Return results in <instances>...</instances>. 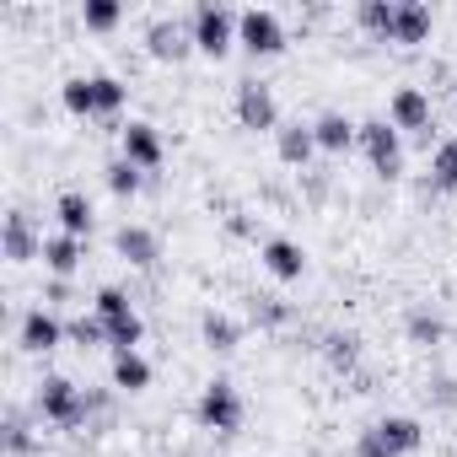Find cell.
Segmentation results:
<instances>
[{
    "mask_svg": "<svg viewBox=\"0 0 457 457\" xmlns=\"http://www.w3.org/2000/svg\"><path fill=\"white\" fill-rule=\"evenodd\" d=\"M243 393L226 382V377H215L204 393H199V403H194V420H199V430H215V436H232V430H243Z\"/></svg>",
    "mask_w": 457,
    "mask_h": 457,
    "instance_id": "1",
    "label": "cell"
},
{
    "mask_svg": "<svg viewBox=\"0 0 457 457\" xmlns=\"http://www.w3.org/2000/svg\"><path fill=\"white\" fill-rule=\"evenodd\" d=\"M92 307H97V318H103V328H108V345H113V350H135V345H140L145 323H140V312L129 307V296H124L119 286H103V291L92 296Z\"/></svg>",
    "mask_w": 457,
    "mask_h": 457,
    "instance_id": "2",
    "label": "cell"
},
{
    "mask_svg": "<svg viewBox=\"0 0 457 457\" xmlns=\"http://www.w3.org/2000/svg\"><path fill=\"white\" fill-rule=\"evenodd\" d=\"M38 414L49 420V425H87V414H92V398L71 382V377H44L38 382Z\"/></svg>",
    "mask_w": 457,
    "mask_h": 457,
    "instance_id": "3",
    "label": "cell"
},
{
    "mask_svg": "<svg viewBox=\"0 0 457 457\" xmlns=\"http://www.w3.org/2000/svg\"><path fill=\"white\" fill-rule=\"evenodd\" d=\"M188 33H194V49L199 54L220 60L226 49L237 44V12H226V6H215V0H204V6H194V17H188Z\"/></svg>",
    "mask_w": 457,
    "mask_h": 457,
    "instance_id": "4",
    "label": "cell"
},
{
    "mask_svg": "<svg viewBox=\"0 0 457 457\" xmlns=\"http://www.w3.org/2000/svg\"><path fill=\"white\" fill-rule=\"evenodd\" d=\"M361 151H366V162H371V172L377 178H403V140H398V129L387 124V119H366L361 124V140H355Z\"/></svg>",
    "mask_w": 457,
    "mask_h": 457,
    "instance_id": "5",
    "label": "cell"
},
{
    "mask_svg": "<svg viewBox=\"0 0 457 457\" xmlns=\"http://www.w3.org/2000/svg\"><path fill=\"white\" fill-rule=\"evenodd\" d=\"M237 44L248 54H280L286 49V22L264 6H248V12H237Z\"/></svg>",
    "mask_w": 457,
    "mask_h": 457,
    "instance_id": "6",
    "label": "cell"
},
{
    "mask_svg": "<svg viewBox=\"0 0 457 457\" xmlns=\"http://www.w3.org/2000/svg\"><path fill=\"white\" fill-rule=\"evenodd\" d=\"M119 151H124V162H135L140 172H156L162 167V135H156V124H145V119H129L124 129H119Z\"/></svg>",
    "mask_w": 457,
    "mask_h": 457,
    "instance_id": "7",
    "label": "cell"
},
{
    "mask_svg": "<svg viewBox=\"0 0 457 457\" xmlns=\"http://www.w3.org/2000/svg\"><path fill=\"white\" fill-rule=\"evenodd\" d=\"M237 119L243 129H280V103L264 81H243L237 87Z\"/></svg>",
    "mask_w": 457,
    "mask_h": 457,
    "instance_id": "8",
    "label": "cell"
},
{
    "mask_svg": "<svg viewBox=\"0 0 457 457\" xmlns=\"http://www.w3.org/2000/svg\"><path fill=\"white\" fill-rule=\"evenodd\" d=\"M17 339H22V350H33V355H49V350H60L71 334H65V323L54 318V312H44V307H33L28 318H22V328H17Z\"/></svg>",
    "mask_w": 457,
    "mask_h": 457,
    "instance_id": "9",
    "label": "cell"
},
{
    "mask_svg": "<svg viewBox=\"0 0 457 457\" xmlns=\"http://www.w3.org/2000/svg\"><path fill=\"white\" fill-rule=\"evenodd\" d=\"M387 124L403 135V129H430V97L420 87H398L393 103H387Z\"/></svg>",
    "mask_w": 457,
    "mask_h": 457,
    "instance_id": "10",
    "label": "cell"
},
{
    "mask_svg": "<svg viewBox=\"0 0 457 457\" xmlns=\"http://www.w3.org/2000/svg\"><path fill=\"white\" fill-rule=\"evenodd\" d=\"M113 253L124 264H135V270H151L162 259V243H156V232H145V226H119V232H113Z\"/></svg>",
    "mask_w": 457,
    "mask_h": 457,
    "instance_id": "11",
    "label": "cell"
},
{
    "mask_svg": "<svg viewBox=\"0 0 457 457\" xmlns=\"http://www.w3.org/2000/svg\"><path fill=\"white\" fill-rule=\"evenodd\" d=\"M259 259H264V270H270L275 280H302V275H307V253H302L291 237H270V243L259 248Z\"/></svg>",
    "mask_w": 457,
    "mask_h": 457,
    "instance_id": "12",
    "label": "cell"
},
{
    "mask_svg": "<svg viewBox=\"0 0 457 457\" xmlns=\"http://www.w3.org/2000/svg\"><path fill=\"white\" fill-rule=\"evenodd\" d=\"M6 259L12 264H28V259H44V237L33 232V220L22 210L6 215Z\"/></svg>",
    "mask_w": 457,
    "mask_h": 457,
    "instance_id": "13",
    "label": "cell"
},
{
    "mask_svg": "<svg viewBox=\"0 0 457 457\" xmlns=\"http://www.w3.org/2000/svg\"><path fill=\"white\" fill-rule=\"evenodd\" d=\"M145 49L156 54V60H183L188 49H194V33L183 28V22H151V33H145Z\"/></svg>",
    "mask_w": 457,
    "mask_h": 457,
    "instance_id": "14",
    "label": "cell"
},
{
    "mask_svg": "<svg viewBox=\"0 0 457 457\" xmlns=\"http://www.w3.org/2000/svg\"><path fill=\"white\" fill-rule=\"evenodd\" d=\"M312 140H318V151L339 156V151H350V145L361 140V124H350L345 113H318V124H312Z\"/></svg>",
    "mask_w": 457,
    "mask_h": 457,
    "instance_id": "15",
    "label": "cell"
},
{
    "mask_svg": "<svg viewBox=\"0 0 457 457\" xmlns=\"http://www.w3.org/2000/svg\"><path fill=\"white\" fill-rule=\"evenodd\" d=\"M275 151H280V162H286V167H307V162H312V151H318L312 124H280V129H275Z\"/></svg>",
    "mask_w": 457,
    "mask_h": 457,
    "instance_id": "16",
    "label": "cell"
},
{
    "mask_svg": "<svg viewBox=\"0 0 457 457\" xmlns=\"http://www.w3.org/2000/svg\"><path fill=\"white\" fill-rule=\"evenodd\" d=\"M113 387L145 393V387H151V361H145L140 350H113Z\"/></svg>",
    "mask_w": 457,
    "mask_h": 457,
    "instance_id": "17",
    "label": "cell"
},
{
    "mask_svg": "<svg viewBox=\"0 0 457 457\" xmlns=\"http://www.w3.org/2000/svg\"><path fill=\"white\" fill-rule=\"evenodd\" d=\"M425 38H430V6H420V0H398L393 44H425Z\"/></svg>",
    "mask_w": 457,
    "mask_h": 457,
    "instance_id": "18",
    "label": "cell"
},
{
    "mask_svg": "<svg viewBox=\"0 0 457 457\" xmlns=\"http://www.w3.org/2000/svg\"><path fill=\"white\" fill-rule=\"evenodd\" d=\"M54 215H60V232H65V237H87V232H92V204H87V194H76V188L60 194Z\"/></svg>",
    "mask_w": 457,
    "mask_h": 457,
    "instance_id": "19",
    "label": "cell"
},
{
    "mask_svg": "<svg viewBox=\"0 0 457 457\" xmlns=\"http://www.w3.org/2000/svg\"><path fill=\"white\" fill-rule=\"evenodd\" d=\"M44 264H49V275L54 280H71L76 275V264H81V237H44Z\"/></svg>",
    "mask_w": 457,
    "mask_h": 457,
    "instance_id": "20",
    "label": "cell"
},
{
    "mask_svg": "<svg viewBox=\"0 0 457 457\" xmlns=\"http://www.w3.org/2000/svg\"><path fill=\"white\" fill-rule=\"evenodd\" d=\"M355 22L366 33H377L382 44H393V22H398V0H361L355 6Z\"/></svg>",
    "mask_w": 457,
    "mask_h": 457,
    "instance_id": "21",
    "label": "cell"
},
{
    "mask_svg": "<svg viewBox=\"0 0 457 457\" xmlns=\"http://www.w3.org/2000/svg\"><path fill=\"white\" fill-rule=\"evenodd\" d=\"M377 430H382V436H387L403 457L425 446V425H420V420H409V414H387V420H377Z\"/></svg>",
    "mask_w": 457,
    "mask_h": 457,
    "instance_id": "22",
    "label": "cell"
},
{
    "mask_svg": "<svg viewBox=\"0 0 457 457\" xmlns=\"http://www.w3.org/2000/svg\"><path fill=\"white\" fill-rule=\"evenodd\" d=\"M199 334H204V345H210V350H220V355L243 345V328L226 318V312H204V318H199Z\"/></svg>",
    "mask_w": 457,
    "mask_h": 457,
    "instance_id": "23",
    "label": "cell"
},
{
    "mask_svg": "<svg viewBox=\"0 0 457 457\" xmlns=\"http://www.w3.org/2000/svg\"><path fill=\"white\" fill-rule=\"evenodd\" d=\"M430 183L441 194H457V140H441L436 156H430Z\"/></svg>",
    "mask_w": 457,
    "mask_h": 457,
    "instance_id": "24",
    "label": "cell"
},
{
    "mask_svg": "<svg viewBox=\"0 0 457 457\" xmlns=\"http://www.w3.org/2000/svg\"><path fill=\"white\" fill-rule=\"evenodd\" d=\"M60 97H65V108H71L76 119H97V92H92V76H71Z\"/></svg>",
    "mask_w": 457,
    "mask_h": 457,
    "instance_id": "25",
    "label": "cell"
},
{
    "mask_svg": "<svg viewBox=\"0 0 457 457\" xmlns=\"http://www.w3.org/2000/svg\"><path fill=\"white\" fill-rule=\"evenodd\" d=\"M119 17H124L119 0H87V6H81L87 33H113V28H119Z\"/></svg>",
    "mask_w": 457,
    "mask_h": 457,
    "instance_id": "26",
    "label": "cell"
},
{
    "mask_svg": "<svg viewBox=\"0 0 457 457\" xmlns=\"http://www.w3.org/2000/svg\"><path fill=\"white\" fill-rule=\"evenodd\" d=\"M92 92H97V119H113L124 108V97H129V87L119 76H92Z\"/></svg>",
    "mask_w": 457,
    "mask_h": 457,
    "instance_id": "27",
    "label": "cell"
},
{
    "mask_svg": "<svg viewBox=\"0 0 457 457\" xmlns=\"http://www.w3.org/2000/svg\"><path fill=\"white\" fill-rule=\"evenodd\" d=\"M65 334H71V345H81V350H97V345H108V328H103V318H97V312H81V318H71V323H65Z\"/></svg>",
    "mask_w": 457,
    "mask_h": 457,
    "instance_id": "28",
    "label": "cell"
},
{
    "mask_svg": "<svg viewBox=\"0 0 457 457\" xmlns=\"http://www.w3.org/2000/svg\"><path fill=\"white\" fill-rule=\"evenodd\" d=\"M140 183H145V172H140L135 162H124V156H119V162L108 167V188H113L119 199H135V194H140Z\"/></svg>",
    "mask_w": 457,
    "mask_h": 457,
    "instance_id": "29",
    "label": "cell"
},
{
    "mask_svg": "<svg viewBox=\"0 0 457 457\" xmlns=\"http://www.w3.org/2000/svg\"><path fill=\"white\" fill-rule=\"evenodd\" d=\"M409 339L414 345H441L446 339V323L436 312H409Z\"/></svg>",
    "mask_w": 457,
    "mask_h": 457,
    "instance_id": "30",
    "label": "cell"
},
{
    "mask_svg": "<svg viewBox=\"0 0 457 457\" xmlns=\"http://www.w3.org/2000/svg\"><path fill=\"white\" fill-rule=\"evenodd\" d=\"M33 446H38V441H33V430H28V420H22V414L12 409V414H6V452H12V457H28Z\"/></svg>",
    "mask_w": 457,
    "mask_h": 457,
    "instance_id": "31",
    "label": "cell"
},
{
    "mask_svg": "<svg viewBox=\"0 0 457 457\" xmlns=\"http://www.w3.org/2000/svg\"><path fill=\"white\" fill-rule=\"evenodd\" d=\"M355 457H403V452H398L377 425H371V430H361V436H355Z\"/></svg>",
    "mask_w": 457,
    "mask_h": 457,
    "instance_id": "32",
    "label": "cell"
},
{
    "mask_svg": "<svg viewBox=\"0 0 457 457\" xmlns=\"http://www.w3.org/2000/svg\"><path fill=\"white\" fill-rule=\"evenodd\" d=\"M323 345H328V361L334 366H355V334H328Z\"/></svg>",
    "mask_w": 457,
    "mask_h": 457,
    "instance_id": "33",
    "label": "cell"
},
{
    "mask_svg": "<svg viewBox=\"0 0 457 457\" xmlns=\"http://www.w3.org/2000/svg\"><path fill=\"white\" fill-rule=\"evenodd\" d=\"M253 318H259V323H264V328H280V323H286V318H291V312H286V307H280V302H275V296H259V302H253Z\"/></svg>",
    "mask_w": 457,
    "mask_h": 457,
    "instance_id": "34",
    "label": "cell"
}]
</instances>
